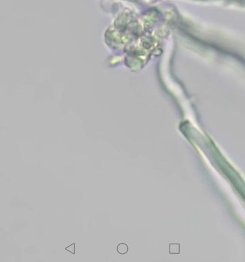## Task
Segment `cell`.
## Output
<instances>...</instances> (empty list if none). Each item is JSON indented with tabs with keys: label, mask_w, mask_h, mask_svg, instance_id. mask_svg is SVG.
<instances>
[{
	"label": "cell",
	"mask_w": 245,
	"mask_h": 262,
	"mask_svg": "<svg viewBox=\"0 0 245 262\" xmlns=\"http://www.w3.org/2000/svg\"><path fill=\"white\" fill-rule=\"evenodd\" d=\"M129 247L128 245L125 243H120L117 247V251L119 254L125 255L128 252Z\"/></svg>",
	"instance_id": "6da1fadb"
},
{
	"label": "cell",
	"mask_w": 245,
	"mask_h": 262,
	"mask_svg": "<svg viewBox=\"0 0 245 262\" xmlns=\"http://www.w3.org/2000/svg\"><path fill=\"white\" fill-rule=\"evenodd\" d=\"M170 254H179L180 253V244L176 243L170 244Z\"/></svg>",
	"instance_id": "7a4b0ae2"
},
{
	"label": "cell",
	"mask_w": 245,
	"mask_h": 262,
	"mask_svg": "<svg viewBox=\"0 0 245 262\" xmlns=\"http://www.w3.org/2000/svg\"><path fill=\"white\" fill-rule=\"evenodd\" d=\"M65 250L67 251H69V252L72 253V254H75V243H72L69 246L66 247Z\"/></svg>",
	"instance_id": "3957f363"
}]
</instances>
